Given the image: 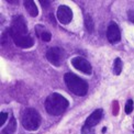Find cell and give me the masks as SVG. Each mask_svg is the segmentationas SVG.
<instances>
[{"label": "cell", "instance_id": "10", "mask_svg": "<svg viewBox=\"0 0 134 134\" xmlns=\"http://www.w3.org/2000/svg\"><path fill=\"white\" fill-rule=\"evenodd\" d=\"M35 33H36V35L44 42H49L52 38L51 32H48L43 25H40V24L36 25L35 26Z\"/></svg>", "mask_w": 134, "mask_h": 134}, {"label": "cell", "instance_id": "14", "mask_svg": "<svg viewBox=\"0 0 134 134\" xmlns=\"http://www.w3.org/2000/svg\"><path fill=\"white\" fill-rule=\"evenodd\" d=\"M122 66H123V64H122L121 58L120 57H116L114 59V63H113V72H114V75H120L121 74Z\"/></svg>", "mask_w": 134, "mask_h": 134}, {"label": "cell", "instance_id": "15", "mask_svg": "<svg viewBox=\"0 0 134 134\" xmlns=\"http://www.w3.org/2000/svg\"><path fill=\"white\" fill-rule=\"evenodd\" d=\"M133 100H127L126 103H125V108H124V111H125V113L126 114H130L132 111H133V108H134V105H133Z\"/></svg>", "mask_w": 134, "mask_h": 134}, {"label": "cell", "instance_id": "3", "mask_svg": "<svg viewBox=\"0 0 134 134\" xmlns=\"http://www.w3.org/2000/svg\"><path fill=\"white\" fill-rule=\"evenodd\" d=\"M64 80L68 89L76 96H85L88 91V83L72 72H67L64 76Z\"/></svg>", "mask_w": 134, "mask_h": 134}, {"label": "cell", "instance_id": "9", "mask_svg": "<svg viewBox=\"0 0 134 134\" xmlns=\"http://www.w3.org/2000/svg\"><path fill=\"white\" fill-rule=\"evenodd\" d=\"M102 113H103L102 109H97V110H94L93 112L87 118L85 125L90 126V127H93L94 125H97L99 122H100V120H101V118H102Z\"/></svg>", "mask_w": 134, "mask_h": 134}, {"label": "cell", "instance_id": "20", "mask_svg": "<svg viewBox=\"0 0 134 134\" xmlns=\"http://www.w3.org/2000/svg\"><path fill=\"white\" fill-rule=\"evenodd\" d=\"M8 2H9V3H14V4L19 3V1H13V0H8Z\"/></svg>", "mask_w": 134, "mask_h": 134}, {"label": "cell", "instance_id": "18", "mask_svg": "<svg viewBox=\"0 0 134 134\" xmlns=\"http://www.w3.org/2000/svg\"><path fill=\"white\" fill-rule=\"evenodd\" d=\"M127 18H129V20L131 22H133V23H134V9L130 10L129 12H127Z\"/></svg>", "mask_w": 134, "mask_h": 134}, {"label": "cell", "instance_id": "8", "mask_svg": "<svg viewBox=\"0 0 134 134\" xmlns=\"http://www.w3.org/2000/svg\"><path fill=\"white\" fill-rule=\"evenodd\" d=\"M107 37L110 43H118L121 40V32L116 23L111 22L107 29Z\"/></svg>", "mask_w": 134, "mask_h": 134}, {"label": "cell", "instance_id": "5", "mask_svg": "<svg viewBox=\"0 0 134 134\" xmlns=\"http://www.w3.org/2000/svg\"><path fill=\"white\" fill-rule=\"evenodd\" d=\"M64 56H65V53L62 48L59 47H51L47 49L46 52V58L49 63L54 66H60L64 60Z\"/></svg>", "mask_w": 134, "mask_h": 134}, {"label": "cell", "instance_id": "19", "mask_svg": "<svg viewBox=\"0 0 134 134\" xmlns=\"http://www.w3.org/2000/svg\"><path fill=\"white\" fill-rule=\"evenodd\" d=\"M40 2H41V4L43 5V7H45V8H46V7H48V4H49V3H51V2H49V1H42V0H41V1H40Z\"/></svg>", "mask_w": 134, "mask_h": 134}, {"label": "cell", "instance_id": "12", "mask_svg": "<svg viewBox=\"0 0 134 134\" xmlns=\"http://www.w3.org/2000/svg\"><path fill=\"white\" fill-rule=\"evenodd\" d=\"M16 130V121L14 118H11L9 121V124L2 129V134H13Z\"/></svg>", "mask_w": 134, "mask_h": 134}, {"label": "cell", "instance_id": "11", "mask_svg": "<svg viewBox=\"0 0 134 134\" xmlns=\"http://www.w3.org/2000/svg\"><path fill=\"white\" fill-rule=\"evenodd\" d=\"M24 7L26 9V11L29 12V14L31 16H37L38 14V10H37V7L34 1L32 0H25L24 1Z\"/></svg>", "mask_w": 134, "mask_h": 134}, {"label": "cell", "instance_id": "17", "mask_svg": "<svg viewBox=\"0 0 134 134\" xmlns=\"http://www.w3.org/2000/svg\"><path fill=\"white\" fill-rule=\"evenodd\" d=\"M1 121H0V125H3L4 124V122H5V120H7V118H8V114L5 113V112H1Z\"/></svg>", "mask_w": 134, "mask_h": 134}, {"label": "cell", "instance_id": "1", "mask_svg": "<svg viewBox=\"0 0 134 134\" xmlns=\"http://www.w3.org/2000/svg\"><path fill=\"white\" fill-rule=\"evenodd\" d=\"M9 34L12 37L15 45L21 48H30L34 44L32 36H30L27 33L26 22L22 15H18L13 18L9 29Z\"/></svg>", "mask_w": 134, "mask_h": 134}, {"label": "cell", "instance_id": "16", "mask_svg": "<svg viewBox=\"0 0 134 134\" xmlns=\"http://www.w3.org/2000/svg\"><path fill=\"white\" fill-rule=\"evenodd\" d=\"M81 134H94L92 127L90 126H87V125H83L82 129H81Z\"/></svg>", "mask_w": 134, "mask_h": 134}, {"label": "cell", "instance_id": "7", "mask_svg": "<svg viewBox=\"0 0 134 134\" xmlns=\"http://www.w3.org/2000/svg\"><path fill=\"white\" fill-rule=\"evenodd\" d=\"M57 19L62 24H68L72 19V11L69 7L65 4L59 5L57 9Z\"/></svg>", "mask_w": 134, "mask_h": 134}, {"label": "cell", "instance_id": "13", "mask_svg": "<svg viewBox=\"0 0 134 134\" xmlns=\"http://www.w3.org/2000/svg\"><path fill=\"white\" fill-rule=\"evenodd\" d=\"M85 26H86V30L89 33H92L93 30H94V23L92 21V18L89 14L85 15Z\"/></svg>", "mask_w": 134, "mask_h": 134}, {"label": "cell", "instance_id": "6", "mask_svg": "<svg viewBox=\"0 0 134 134\" xmlns=\"http://www.w3.org/2000/svg\"><path fill=\"white\" fill-rule=\"evenodd\" d=\"M71 65L74 66L76 69L80 70L81 72H83V74H86V75H90L92 72V67H91L90 63L83 57H79V56L74 57L71 59Z\"/></svg>", "mask_w": 134, "mask_h": 134}, {"label": "cell", "instance_id": "4", "mask_svg": "<svg viewBox=\"0 0 134 134\" xmlns=\"http://www.w3.org/2000/svg\"><path fill=\"white\" fill-rule=\"evenodd\" d=\"M21 123L27 131H36L41 125V115L35 109L27 108L22 112Z\"/></svg>", "mask_w": 134, "mask_h": 134}, {"label": "cell", "instance_id": "2", "mask_svg": "<svg viewBox=\"0 0 134 134\" xmlns=\"http://www.w3.org/2000/svg\"><path fill=\"white\" fill-rule=\"evenodd\" d=\"M68 100L57 92L49 94L45 100V109L51 115H60L68 108Z\"/></svg>", "mask_w": 134, "mask_h": 134}]
</instances>
